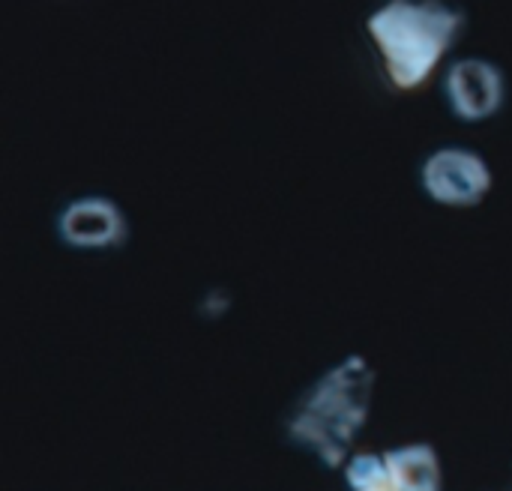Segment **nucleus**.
I'll list each match as a JSON object with an SVG mask.
<instances>
[{"mask_svg": "<svg viewBox=\"0 0 512 491\" xmlns=\"http://www.w3.org/2000/svg\"><path fill=\"white\" fill-rule=\"evenodd\" d=\"M375 384V366L363 354H348L294 399L282 420L285 444L315 459L324 471L345 468L369 423Z\"/></svg>", "mask_w": 512, "mask_h": 491, "instance_id": "1", "label": "nucleus"}, {"mask_svg": "<svg viewBox=\"0 0 512 491\" xmlns=\"http://www.w3.org/2000/svg\"><path fill=\"white\" fill-rule=\"evenodd\" d=\"M465 33V12L447 0H384L366 18L387 84L414 93L429 84Z\"/></svg>", "mask_w": 512, "mask_h": 491, "instance_id": "2", "label": "nucleus"}, {"mask_svg": "<svg viewBox=\"0 0 512 491\" xmlns=\"http://www.w3.org/2000/svg\"><path fill=\"white\" fill-rule=\"evenodd\" d=\"M342 471L348 491H444L441 459L429 444L360 450Z\"/></svg>", "mask_w": 512, "mask_h": 491, "instance_id": "3", "label": "nucleus"}, {"mask_svg": "<svg viewBox=\"0 0 512 491\" xmlns=\"http://www.w3.org/2000/svg\"><path fill=\"white\" fill-rule=\"evenodd\" d=\"M495 186L492 165L483 153L459 144L432 150L420 165V189L429 201L450 210L480 207Z\"/></svg>", "mask_w": 512, "mask_h": 491, "instance_id": "4", "label": "nucleus"}, {"mask_svg": "<svg viewBox=\"0 0 512 491\" xmlns=\"http://www.w3.org/2000/svg\"><path fill=\"white\" fill-rule=\"evenodd\" d=\"M441 90L447 108L462 123H486L507 105V75L486 57H462L450 63Z\"/></svg>", "mask_w": 512, "mask_h": 491, "instance_id": "5", "label": "nucleus"}, {"mask_svg": "<svg viewBox=\"0 0 512 491\" xmlns=\"http://www.w3.org/2000/svg\"><path fill=\"white\" fill-rule=\"evenodd\" d=\"M54 228L60 243L75 252H108L129 240V219L108 195L72 198L57 213Z\"/></svg>", "mask_w": 512, "mask_h": 491, "instance_id": "6", "label": "nucleus"}, {"mask_svg": "<svg viewBox=\"0 0 512 491\" xmlns=\"http://www.w3.org/2000/svg\"><path fill=\"white\" fill-rule=\"evenodd\" d=\"M507 491H512V486H510V489H507Z\"/></svg>", "mask_w": 512, "mask_h": 491, "instance_id": "7", "label": "nucleus"}]
</instances>
